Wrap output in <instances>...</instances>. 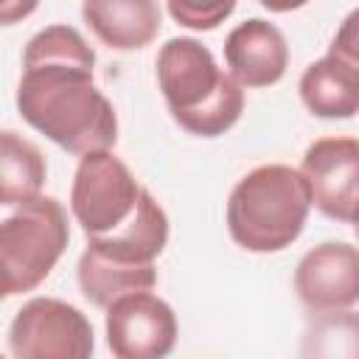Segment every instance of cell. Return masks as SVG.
<instances>
[{"mask_svg": "<svg viewBox=\"0 0 359 359\" xmlns=\"http://www.w3.org/2000/svg\"><path fill=\"white\" fill-rule=\"evenodd\" d=\"M168 14L191 28V31H213L219 22H224L233 11H236V3H188V0H171L168 6Z\"/></svg>", "mask_w": 359, "mask_h": 359, "instance_id": "obj_15", "label": "cell"}, {"mask_svg": "<svg viewBox=\"0 0 359 359\" xmlns=\"http://www.w3.org/2000/svg\"><path fill=\"white\" fill-rule=\"evenodd\" d=\"M224 62L241 87H269L289 67V45L275 22L250 17L227 34Z\"/></svg>", "mask_w": 359, "mask_h": 359, "instance_id": "obj_10", "label": "cell"}, {"mask_svg": "<svg viewBox=\"0 0 359 359\" xmlns=\"http://www.w3.org/2000/svg\"><path fill=\"white\" fill-rule=\"evenodd\" d=\"M157 84L171 118L196 137L224 135L244 112L241 84L194 36H174L160 48Z\"/></svg>", "mask_w": 359, "mask_h": 359, "instance_id": "obj_2", "label": "cell"}, {"mask_svg": "<svg viewBox=\"0 0 359 359\" xmlns=\"http://www.w3.org/2000/svg\"><path fill=\"white\" fill-rule=\"evenodd\" d=\"M297 90L303 107L317 118L337 121L359 112V79L331 56L311 62L303 70Z\"/></svg>", "mask_w": 359, "mask_h": 359, "instance_id": "obj_12", "label": "cell"}, {"mask_svg": "<svg viewBox=\"0 0 359 359\" xmlns=\"http://www.w3.org/2000/svg\"><path fill=\"white\" fill-rule=\"evenodd\" d=\"M140 194L143 188L121 157L95 151L79 160L70 185V210L87 238H104L135 216Z\"/></svg>", "mask_w": 359, "mask_h": 359, "instance_id": "obj_5", "label": "cell"}, {"mask_svg": "<svg viewBox=\"0 0 359 359\" xmlns=\"http://www.w3.org/2000/svg\"><path fill=\"white\" fill-rule=\"evenodd\" d=\"M325 56H331L359 79V6L339 22Z\"/></svg>", "mask_w": 359, "mask_h": 359, "instance_id": "obj_16", "label": "cell"}, {"mask_svg": "<svg viewBox=\"0 0 359 359\" xmlns=\"http://www.w3.org/2000/svg\"><path fill=\"white\" fill-rule=\"evenodd\" d=\"M294 292L314 311H345L359 303V247L323 241L311 247L294 269Z\"/></svg>", "mask_w": 359, "mask_h": 359, "instance_id": "obj_9", "label": "cell"}, {"mask_svg": "<svg viewBox=\"0 0 359 359\" xmlns=\"http://www.w3.org/2000/svg\"><path fill=\"white\" fill-rule=\"evenodd\" d=\"M311 210L300 171L266 163L247 171L230 191L224 219L230 238L247 252H280L297 241Z\"/></svg>", "mask_w": 359, "mask_h": 359, "instance_id": "obj_3", "label": "cell"}, {"mask_svg": "<svg viewBox=\"0 0 359 359\" xmlns=\"http://www.w3.org/2000/svg\"><path fill=\"white\" fill-rule=\"evenodd\" d=\"M353 230H356V238H359V224H353Z\"/></svg>", "mask_w": 359, "mask_h": 359, "instance_id": "obj_17", "label": "cell"}, {"mask_svg": "<svg viewBox=\"0 0 359 359\" xmlns=\"http://www.w3.org/2000/svg\"><path fill=\"white\" fill-rule=\"evenodd\" d=\"M104 328L115 359H165L177 345V314L151 292L115 300L107 309Z\"/></svg>", "mask_w": 359, "mask_h": 359, "instance_id": "obj_8", "label": "cell"}, {"mask_svg": "<svg viewBox=\"0 0 359 359\" xmlns=\"http://www.w3.org/2000/svg\"><path fill=\"white\" fill-rule=\"evenodd\" d=\"M81 17L112 50H140L160 31V6L154 0H87Z\"/></svg>", "mask_w": 359, "mask_h": 359, "instance_id": "obj_11", "label": "cell"}, {"mask_svg": "<svg viewBox=\"0 0 359 359\" xmlns=\"http://www.w3.org/2000/svg\"><path fill=\"white\" fill-rule=\"evenodd\" d=\"M300 174L309 185L311 205L342 224H359V140L320 137L306 154Z\"/></svg>", "mask_w": 359, "mask_h": 359, "instance_id": "obj_7", "label": "cell"}, {"mask_svg": "<svg viewBox=\"0 0 359 359\" xmlns=\"http://www.w3.org/2000/svg\"><path fill=\"white\" fill-rule=\"evenodd\" d=\"M45 177L48 165L42 151L14 129H6L0 135V205L20 208L42 196Z\"/></svg>", "mask_w": 359, "mask_h": 359, "instance_id": "obj_13", "label": "cell"}, {"mask_svg": "<svg viewBox=\"0 0 359 359\" xmlns=\"http://www.w3.org/2000/svg\"><path fill=\"white\" fill-rule=\"evenodd\" d=\"M297 359H359V311L314 314L303 331Z\"/></svg>", "mask_w": 359, "mask_h": 359, "instance_id": "obj_14", "label": "cell"}, {"mask_svg": "<svg viewBox=\"0 0 359 359\" xmlns=\"http://www.w3.org/2000/svg\"><path fill=\"white\" fill-rule=\"evenodd\" d=\"M70 241L67 213L53 196H36L0 222L3 297L36 289Z\"/></svg>", "mask_w": 359, "mask_h": 359, "instance_id": "obj_4", "label": "cell"}, {"mask_svg": "<svg viewBox=\"0 0 359 359\" xmlns=\"http://www.w3.org/2000/svg\"><path fill=\"white\" fill-rule=\"evenodd\" d=\"M93 323L59 297H31L8 325L14 359H93Z\"/></svg>", "mask_w": 359, "mask_h": 359, "instance_id": "obj_6", "label": "cell"}, {"mask_svg": "<svg viewBox=\"0 0 359 359\" xmlns=\"http://www.w3.org/2000/svg\"><path fill=\"white\" fill-rule=\"evenodd\" d=\"M95 53L73 25L36 31L22 50L17 109L28 126L70 154L109 151L118 115L93 81Z\"/></svg>", "mask_w": 359, "mask_h": 359, "instance_id": "obj_1", "label": "cell"}]
</instances>
